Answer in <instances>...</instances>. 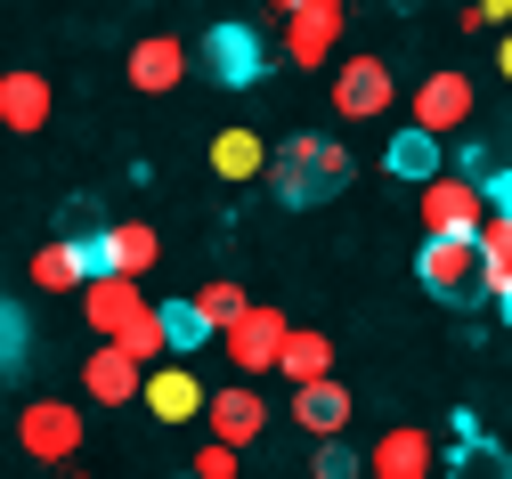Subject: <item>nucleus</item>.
<instances>
[{"mask_svg":"<svg viewBox=\"0 0 512 479\" xmlns=\"http://www.w3.org/2000/svg\"><path fill=\"white\" fill-rule=\"evenodd\" d=\"M350 171H358V155L342 147V139H317V130H301V139H285V147H269V195L277 203H293V212H309V203H326V195H342L350 187Z\"/></svg>","mask_w":512,"mask_h":479,"instance_id":"1","label":"nucleus"},{"mask_svg":"<svg viewBox=\"0 0 512 479\" xmlns=\"http://www.w3.org/2000/svg\"><path fill=\"white\" fill-rule=\"evenodd\" d=\"M196 74H204L212 90H252V82L269 74L261 25H252V17H220V25H204V41H196Z\"/></svg>","mask_w":512,"mask_h":479,"instance_id":"2","label":"nucleus"},{"mask_svg":"<svg viewBox=\"0 0 512 479\" xmlns=\"http://www.w3.org/2000/svg\"><path fill=\"white\" fill-rule=\"evenodd\" d=\"M415 277H423L431 301H456V309H480V301H488V285H480V244H472V236H423Z\"/></svg>","mask_w":512,"mask_h":479,"instance_id":"3","label":"nucleus"},{"mask_svg":"<svg viewBox=\"0 0 512 479\" xmlns=\"http://www.w3.org/2000/svg\"><path fill=\"white\" fill-rule=\"evenodd\" d=\"M285 333H293V317H285V309L252 301L244 317H228V325H220V350H228V366H236L244 382H261V374H277V358H285Z\"/></svg>","mask_w":512,"mask_h":479,"instance_id":"4","label":"nucleus"},{"mask_svg":"<svg viewBox=\"0 0 512 479\" xmlns=\"http://www.w3.org/2000/svg\"><path fill=\"white\" fill-rule=\"evenodd\" d=\"M17 447H25L33 463H57V471H66V463L82 455V415H74L66 398H33L25 415H17Z\"/></svg>","mask_w":512,"mask_h":479,"instance_id":"5","label":"nucleus"},{"mask_svg":"<svg viewBox=\"0 0 512 479\" xmlns=\"http://www.w3.org/2000/svg\"><path fill=\"white\" fill-rule=\"evenodd\" d=\"M204 398H212V382L187 366V358H163V366H147V382H139V406H147L155 423H196Z\"/></svg>","mask_w":512,"mask_h":479,"instance_id":"6","label":"nucleus"},{"mask_svg":"<svg viewBox=\"0 0 512 479\" xmlns=\"http://www.w3.org/2000/svg\"><path fill=\"white\" fill-rule=\"evenodd\" d=\"M423 228H431V236H480V228H488V195H480L472 179H456V171H439V179L423 187Z\"/></svg>","mask_w":512,"mask_h":479,"instance_id":"7","label":"nucleus"},{"mask_svg":"<svg viewBox=\"0 0 512 479\" xmlns=\"http://www.w3.org/2000/svg\"><path fill=\"white\" fill-rule=\"evenodd\" d=\"M204 423H212L220 447L244 455L252 439L269 431V398H261V382H228V390H212V398H204Z\"/></svg>","mask_w":512,"mask_h":479,"instance_id":"8","label":"nucleus"},{"mask_svg":"<svg viewBox=\"0 0 512 479\" xmlns=\"http://www.w3.org/2000/svg\"><path fill=\"white\" fill-rule=\"evenodd\" d=\"M334 114H350V122L391 114V65L382 57H342L334 65Z\"/></svg>","mask_w":512,"mask_h":479,"instance_id":"9","label":"nucleus"},{"mask_svg":"<svg viewBox=\"0 0 512 479\" xmlns=\"http://www.w3.org/2000/svg\"><path fill=\"white\" fill-rule=\"evenodd\" d=\"M350 33V9H334V0H317V9L285 17V65H326Z\"/></svg>","mask_w":512,"mask_h":479,"instance_id":"10","label":"nucleus"},{"mask_svg":"<svg viewBox=\"0 0 512 479\" xmlns=\"http://www.w3.org/2000/svg\"><path fill=\"white\" fill-rule=\"evenodd\" d=\"M187 65H196V49H187L179 33H147V41H131V90L163 98V90L187 82Z\"/></svg>","mask_w":512,"mask_h":479,"instance_id":"11","label":"nucleus"},{"mask_svg":"<svg viewBox=\"0 0 512 479\" xmlns=\"http://www.w3.org/2000/svg\"><path fill=\"white\" fill-rule=\"evenodd\" d=\"M139 382H147V366L122 350V341L90 350V366H82V398H90V406H139Z\"/></svg>","mask_w":512,"mask_h":479,"instance_id":"12","label":"nucleus"},{"mask_svg":"<svg viewBox=\"0 0 512 479\" xmlns=\"http://www.w3.org/2000/svg\"><path fill=\"white\" fill-rule=\"evenodd\" d=\"M366 471H374V479H439V447H431V431L399 423V431H382V439H374Z\"/></svg>","mask_w":512,"mask_h":479,"instance_id":"13","label":"nucleus"},{"mask_svg":"<svg viewBox=\"0 0 512 479\" xmlns=\"http://www.w3.org/2000/svg\"><path fill=\"white\" fill-rule=\"evenodd\" d=\"M139 309H147L139 277H90V285H82V317H90V333H98V341H114Z\"/></svg>","mask_w":512,"mask_h":479,"instance_id":"14","label":"nucleus"},{"mask_svg":"<svg viewBox=\"0 0 512 479\" xmlns=\"http://www.w3.org/2000/svg\"><path fill=\"white\" fill-rule=\"evenodd\" d=\"M49 82L33 74V65H17V74H0V130H17V139H33V130H49Z\"/></svg>","mask_w":512,"mask_h":479,"instance_id":"15","label":"nucleus"},{"mask_svg":"<svg viewBox=\"0 0 512 479\" xmlns=\"http://www.w3.org/2000/svg\"><path fill=\"white\" fill-rule=\"evenodd\" d=\"M472 122V82L464 74H431L415 90V130H431V139H447V130Z\"/></svg>","mask_w":512,"mask_h":479,"instance_id":"16","label":"nucleus"},{"mask_svg":"<svg viewBox=\"0 0 512 479\" xmlns=\"http://www.w3.org/2000/svg\"><path fill=\"white\" fill-rule=\"evenodd\" d=\"M382 171H391V179H407V187H431L439 171H447V147L431 139V130H391V147H382Z\"/></svg>","mask_w":512,"mask_h":479,"instance_id":"17","label":"nucleus"},{"mask_svg":"<svg viewBox=\"0 0 512 479\" xmlns=\"http://www.w3.org/2000/svg\"><path fill=\"white\" fill-rule=\"evenodd\" d=\"M293 423L317 431V439H342V431H350V390H342L334 374H326V382H301V390H293Z\"/></svg>","mask_w":512,"mask_h":479,"instance_id":"18","label":"nucleus"},{"mask_svg":"<svg viewBox=\"0 0 512 479\" xmlns=\"http://www.w3.org/2000/svg\"><path fill=\"white\" fill-rule=\"evenodd\" d=\"M106 260H114V277H147L163 260V236L147 220H106Z\"/></svg>","mask_w":512,"mask_h":479,"instance_id":"19","label":"nucleus"},{"mask_svg":"<svg viewBox=\"0 0 512 479\" xmlns=\"http://www.w3.org/2000/svg\"><path fill=\"white\" fill-rule=\"evenodd\" d=\"M163 341H171V358L196 366L204 350H220V325H212L196 301H163Z\"/></svg>","mask_w":512,"mask_h":479,"instance_id":"20","label":"nucleus"},{"mask_svg":"<svg viewBox=\"0 0 512 479\" xmlns=\"http://www.w3.org/2000/svg\"><path fill=\"white\" fill-rule=\"evenodd\" d=\"M277 374H285L293 390H301V382H326V374H334V341L293 325V333H285V358H277Z\"/></svg>","mask_w":512,"mask_h":479,"instance_id":"21","label":"nucleus"},{"mask_svg":"<svg viewBox=\"0 0 512 479\" xmlns=\"http://www.w3.org/2000/svg\"><path fill=\"white\" fill-rule=\"evenodd\" d=\"M212 171L220 179H261L269 171V147H261V130H220V139H212Z\"/></svg>","mask_w":512,"mask_h":479,"instance_id":"22","label":"nucleus"},{"mask_svg":"<svg viewBox=\"0 0 512 479\" xmlns=\"http://www.w3.org/2000/svg\"><path fill=\"white\" fill-rule=\"evenodd\" d=\"M472 244H480V285H488V301H504V293H512V220H488Z\"/></svg>","mask_w":512,"mask_h":479,"instance_id":"23","label":"nucleus"},{"mask_svg":"<svg viewBox=\"0 0 512 479\" xmlns=\"http://www.w3.org/2000/svg\"><path fill=\"white\" fill-rule=\"evenodd\" d=\"M447 479H512V455L496 439H464L456 455H447Z\"/></svg>","mask_w":512,"mask_h":479,"instance_id":"24","label":"nucleus"},{"mask_svg":"<svg viewBox=\"0 0 512 479\" xmlns=\"http://www.w3.org/2000/svg\"><path fill=\"white\" fill-rule=\"evenodd\" d=\"M114 341H122V350H131L139 366H163V358H171V341H163V309H155V301H147V309H139L131 325H122Z\"/></svg>","mask_w":512,"mask_h":479,"instance_id":"25","label":"nucleus"},{"mask_svg":"<svg viewBox=\"0 0 512 479\" xmlns=\"http://www.w3.org/2000/svg\"><path fill=\"white\" fill-rule=\"evenodd\" d=\"M25 358H33V325H25L17 301H0V382H17Z\"/></svg>","mask_w":512,"mask_h":479,"instance_id":"26","label":"nucleus"},{"mask_svg":"<svg viewBox=\"0 0 512 479\" xmlns=\"http://www.w3.org/2000/svg\"><path fill=\"white\" fill-rule=\"evenodd\" d=\"M33 285H41V293H66V285H90L66 236H57V244H41V252H33Z\"/></svg>","mask_w":512,"mask_h":479,"instance_id":"27","label":"nucleus"},{"mask_svg":"<svg viewBox=\"0 0 512 479\" xmlns=\"http://www.w3.org/2000/svg\"><path fill=\"white\" fill-rule=\"evenodd\" d=\"M187 301H196L212 325H228V317H244L252 301H244V285H228V277H212V285H196V293H187Z\"/></svg>","mask_w":512,"mask_h":479,"instance_id":"28","label":"nucleus"},{"mask_svg":"<svg viewBox=\"0 0 512 479\" xmlns=\"http://www.w3.org/2000/svg\"><path fill=\"white\" fill-rule=\"evenodd\" d=\"M366 463H358V447L350 439H317V455H309V479H358Z\"/></svg>","mask_w":512,"mask_h":479,"instance_id":"29","label":"nucleus"},{"mask_svg":"<svg viewBox=\"0 0 512 479\" xmlns=\"http://www.w3.org/2000/svg\"><path fill=\"white\" fill-rule=\"evenodd\" d=\"M57 220H66V236H98V228H106L98 195H66V212H57Z\"/></svg>","mask_w":512,"mask_h":479,"instance_id":"30","label":"nucleus"},{"mask_svg":"<svg viewBox=\"0 0 512 479\" xmlns=\"http://www.w3.org/2000/svg\"><path fill=\"white\" fill-rule=\"evenodd\" d=\"M488 171H496V147H488V139H464V147H456V179H472V187H480Z\"/></svg>","mask_w":512,"mask_h":479,"instance_id":"31","label":"nucleus"},{"mask_svg":"<svg viewBox=\"0 0 512 479\" xmlns=\"http://www.w3.org/2000/svg\"><path fill=\"white\" fill-rule=\"evenodd\" d=\"M187 471H196V479H244V471H236V447H220V439H212L196 463H187Z\"/></svg>","mask_w":512,"mask_h":479,"instance_id":"32","label":"nucleus"},{"mask_svg":"<svg viewBox=\"0 0 512 479\" xmlns=\"http://www.w3.org/2000/svg\"><path fill=\"white\" fill-rule=\"evenodd\" d=\"M480 195H488V220H512V171H488Z\"/></svg>","mask_w":512,"mask_h":479,"instance_id":"33","label":"nucleus"},{"mask_svg":"<svg viewBox=\"0 0 512 479\" xmlns=\"http://www.w3.org/2000/svg\"><path fill=\"white\" fill-rule=\"evenodd\" d=\"M464 25H472V33H488V25H512V0H472V9H464Z\"/></svg>","mask_w":512,"mask_h":479,"instance_id":"34","label":"nucleus"},{"mask_svg":"<svg viewBox=\"0 0 512 479\" xmlns=\"http://www.w3.org/2000/svg\"><path fill=\"white\" fill-rule=\"evenodd\" d=\"M464 439H488V431H480V415H472V406H456V415H447V447H464Z\"/></svg>","mask_w":512,"mask_h":479,"instance_id":"35","label":"nucleus"},{"mask_svg":"<svg viewBox=\"0 0 512 479\" xmlns=\"http://www.w3.org/2000/svg\"><path fill=\"white\" fill-rule=\"evenodd\" d=\"M496 74H504V82H512V33H504V41H496Z\"/></svg>","mask_w":512,"mask_h":479,"instance_id":"36","label":"nucleus"},{"mask_svg":"<svg viewBox=\"0 0 512 479\" xmlns=\"http://www.w3.org/2000/svg\"><path fill=\"white\" fill-rule=\"evenodd\" d=\"M269 9H277V17H301V9H317V0H269Z\"/></svg>","mask_w":512,"mask_h":479,"instance_id":"37","label":"nucleus"},{"mask_svg":"<svg viewBox=\"0 0 512 479\" xmlns=\"http://www.w3.org/2000/svg\"><path fill=\"white\" fill-rule=\"evenodd\" d=\"M496 309H504V325H512V293H504V301H496Z\"/></svg>","mask_w":512,"mask_h":479,"instance_id":"38","label":"nucleus"},{"mask_svg":"<svg viewBox=\"0 0 512 479\" xmlns=\"http://www.w3.org/2000/svg\"><path fill=\"white\" fill-rule=\"evenodd\" d=\"M171 479H196V471H171Z\"/></svg>","mask_w":512,"mask_h":479,"instance_id":"39","label":"nucleus"},{"mask_svg":"<svg viewBox=\"0 0 512 479\" xmlns=\"http://www.w3.org/2000/svg\"><path fill=\"white\" fill-rule=\"evenodd\" d=\"M334 9H350V0H334Z\"/></svg>","mask_w":512,"mask_h":479,"instance_id":"40","label":"nucleus"}]
</instances>
